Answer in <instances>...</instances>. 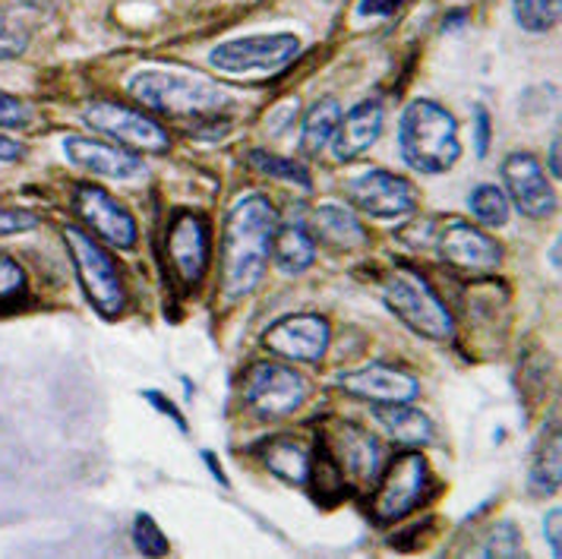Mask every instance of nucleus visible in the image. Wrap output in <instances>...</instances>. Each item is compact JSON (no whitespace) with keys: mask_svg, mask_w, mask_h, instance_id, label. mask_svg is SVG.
I'll list each match as a JSON object with an SVG mask.
<instances>
[{"mask_svg":"<svg viewBox=\"0 0 562 559\" xmlns=\"http://www.w3.org/2000/svg\"><path fill=\"white\" fill-rule=\"evenodd\" d=\"M276 209L266 197L247 193L231 205L225 219V250H222V288L231 301L250 294L272 254Z\"/></svg>","mask_w":562,"mask_h":559,"instance_id":"1","label":"nucleus"},{"mask_svg":"<svg viewBox=\"0 0 562 559\" xmlns=\"http://www.w3.org/2000/svg\"><path fill=\"white\" fill-rule=\"evenodd\" d=\"M402 158L420 175H442L461 155L456 118L430 99H417L405 108L398 124Z\"/></svg>","mask_w":562,"mask_h":559,"instance_id":"2","label":"nucleus"},{"mask_svg":"<svg viewBox=\"0 0 562 559\" xmlns=\"http://www.w3.org/2000/svg\"><path fill=\"white\" fill-rule=\"evenodd\" d=\"M130 96L168 118H205L231 104V96L212 79L168 70H143L130 79Z\"/></svg>","mask_w":562,"mask_h":559,"instance_id":"3","label":"nucleus"},{"mask_svg":"<svg viewBox=\"0 0 562 559\" xmlns=\"http://www.w3.org/2000/svg\"><path fill=\"white\" fill-rule=\"evenodd\" d=\"M383 301L411 332H417L424 338L442 342V338L456 335L452 313L436 298V291L427 284V279L417 276L414 269H395L383 281Z\"/></svg>","mask_w":562,"mask_h":559,"instance_id":"4","label":"nucleus"},{"mask_svg":"<svg viewBox=\"0 0 562 559\" xmlns=\"http://www.w3.org/2000/svg\"><path fill=\"white\" fill-rule=\"evenodd\" d=\"M301 54V38L291 32L231 38L209 54V64L228 77H272Z\"/></svg>","mask_w":562,"mask_h":559,"instance_id":"5","label":"nucleus"},{"mask_svg":"<svg viewBox=\"0 0 562 559\" xmlns=\"http://www.w3.org/2000/svg\"><path fill=\"white\" fill-rule=\"evenodd\" d=\"M64 241L70 247L74 256V266H77V276L82 281V291L86 298L92 301V306L102 313V316H121L124 306H127V288L121 279V269L111 256L104 254L102 247L79 228L64 231Z\"/></svg>","mask_w":562,"mask_h":559,"instance_id":"6","label":"nucleus"},{"mask_svg":"<svg viewBox=\"0 0 562 559\" xmlns=\"http://www.w3.org/2000/svg\"><path fill=\"white\" fill-rule=\"evenodd\" d=\"M86 124L121 143L130 153L161 155L171 149V136L149 114L121 102H95L86 108Z\"/></svg>","mask_w":562,"mask_h":559,"instance_id":"7","label":"nucleus"},{"mask_svg":"<svg viewBox=\"0 0 562 559\" xmlns=\"http://www.w3.org/2000/svg\"><path fill=\"white\" fill-rule=\"evenodd\" d=\"M380 474L383 478H376L380 487H376V496H373V515L380 522H398V518H405L411 508L427 496L430 468H427L424 456H417V452L395 456Z\"/></svg>","mask_w":562,"mask_h":559,"instance_id":"8","label":"nucleus"},{"mask_svg":"<svg viewBox=\"0 0 562 559\" xmlns=\"http://www.w3.org/2000/svg\"><path fill=\"white\" fill-rule=\"evenodd\" d=\"M244 399L256 417L279 421L294 414L307 399V382L284 364H256L244 380Z\"/></svg>","mask_w":562,"mask_h":559,"instance_id":"9","label":"nucleus"},{"mask_svg":"<svg viewBox=\"0 0 562 559\" xmlns=\"http://www.w3.org/2000/svg\"><path fill=\"white\" fill-rule=\"evenodd\" d=\"M348 197L351 203L363 209L373 219H405L417 205V193L405 178H395L389 171H363L348 183Z\"/></svg>","mask_w":562,"mask_h":559,"instance_id":"10","label":"nucleus"},{"mask_svg":"<svg viewBox=\"0 0 562 559\" xmlns=\"http://www.w3.org/2000/svg\"><path fill=\"white\" fill-rule=\"evenodd\" d=\"M74 209L79 212V219L95 231L102 241H108L111 247H121V250L136 247V222H133V215L111 193H104L102 187L79 183L77 193H74Z\"/></svg>","mask_w":562,"mask_h":559,"instance_id":"11","label":"nucleus"},{"mask_svg":"<svg viewBox=\"0 0 562 559\" xmlns=\"http://www.w3.org/2000/svg\"><path fill=\"white\" fill-rule=\"evenodd\" d=\"M436 250L449 266H456L461 272H474V276L493 272L503 262V247L490 234L468 225V222H449L439 231Z\"/></svg>","mask_w":562,"mask_h":559,"instance_id":"12","label":"nucleus"},{"mask_svg":"<svg viewBox=\"0 0 562 559\" xmlns=\"http://www.w3.org/2000/svg\"><path fill=\"white\" fill-rule=\"evenodd\" d=\"M168 262L187 288L200 284L209 266V225L196 212H180L168 228Z\"/></svg>","mask_w":562,"mask_h":559,"instance_id":"13","label":"nucleus"},{"mask_svg":"<svg viewBox=\"0 0 562 559\" xmlns=\"http://www.w3.org/2000/svg\"><path fill=\"white\" fill-rule=\"evenodd\" d=\"M503 178L509 187V200L528 219H547L557 209V197L550 190V180L543 175L540 161L531 153H512L503 161Z\"/></svg>","mask_w":562,"mask_h":559,"instance_id":"14","label":"nucleus"},{"mask_svg":"<svg viewBox=\"0 0 562 559\" xmlns=\"http://www.w3.org/2000/svg\"><path fill=\"white\" fill-rule=\"evenodd\" d=\"M323 443L333 452L335 465L341 468L345 481L373 483L380 478V471H383L385 465V452L383 443L373 433L345 424V427H338V433H333V439L326 436Z\"/></svg>","mask_w":562,"mask_h":559,"instance_id":"15","label":"nucleus"},{"mask_svg":"<svg viewBox=\"0 0 562 559\" xmlns=\"http://www.w3.org/2000/svg\"><path fill=\"white\" fill-rule=\"evenodd\" d=\"M266 348L288 360H319L329 348V323L316 313H294L266 332Z\"/></svg>","mask_w":562,"mask_h":559,"instance_id":"16","label":"nucleus"},{"mask_svg":"<svg viewBox=\"0 0 562 559\" xmlns=\"http://www.w3.org/2000/svg\"><path fill=\"white\" fill-rule=\"evenodd\" d=\"M64 153L67 158L95 175V178H111V180H127L139 178L146 171L143 158L136 153H127V149H117V146H108V143H99V139H86V136H67L64 139Z\"/></svg>","mask_w":562,"mask_h":559,"instance_id":"17","label":"nucleus"},{"mask_svg":"<svg viewBox=\"0 0 562 559\" xmlns=\"http://www.w3.org/2000/svg\"><path fill=\"white\" fill-rule=\"evenodd\" d=\"M345 389L358 399L376 402V405H395V402L417 399V380L389 364H370L358 373L345 377Z\"/></svg>","mask_w":562,"mask_h":559,"instance_id":"18","label":"nucleus"},{"mask_svg":"<svg viewBox=\"0 0 562 559\" xmlns=\"http://www.w3.org/2000/svg\"><path fill=\"white\" fill-rule=\"evenodd\" d=\"M383 104L367 99L355 111H348V118H341V124L335 130L333 153L338 161H351L363 155L380 136H383Z\"/></svg>","mask_w":562,"mask_h":559,"instance_id":"19","label":"nucleus"},{"mask_svg":"<svg viewBox=\"0 0 562 559\" xmlns=\"http://www.w3.org/2000/svg\"><path fill=\"white\" fill-rule=\"evenodd\" d=\"M313 234L329 247V250H338V254H351L367 244V231L358 222V215L348 209V205L338 203H323L316 212H313Z\"/></svg>","mask_w":562,"mask_h":559,"instance_id":"20","label":"nucleus"},{"mask_svg":"<svg viewBox=\"0 0 562 559\" xmlns=\"http://www.w3.org/2000/svg\"><path fill=\"white\" fill-rule=\"evenodd\" d=\"M376 424L383 427L385 436H392L395 443L405 446H427L434 443V424L424 411L411 407L408 402H395V405H380L373 411Z\"/></svg>","mask_w":562,"mask_h":559,"instance_id":"21","label":"nucleus"},{"mask_svg":"<svg viewBox=\"0 0 562 559\" xmlns=\"http://www.w3.org/2000/svg\"><path fill=\"white\" fill-rule=\"evenodd\" d=\"M310 458H313V449L304 446L301 439L294 436H276L262 446V461L266 468L288 483H297L304 487L310 478Z\"/></svg>","mask_w":562,"mask_h":559,"instance_id":"22","label":"nucleus"},{"mask_svg":"<svg viewBox=\"0 0 562 559\" xmlns=\"http://www.w3.org/2000/svg\"><path fill=\"white\" fill-rule=\"evenodd\" d=\"M272 254H276V262H279L281 272L288 276H297L313 266L316 259V241L310 228H304L301 222H288L284 228L272 237Z\"/></svg>","mask_w":562,"mask_h":559,"instance_id":"23","label":"nucleus"},{"mask_svg":"<svg viewBox=\"0 0 562 559\" xmlns=\"http://www.w3.org/2000/svg\"><path fill=\"white\" fill-rule=\"evenodd\" d=\"M341 124V108L333 99H323L310 108L301 124V153L323 155L335 139V130Z\"/></svg>","mask_w":562,"mask_h":559,"instance_id":"24","label":"nucleus"},{"mask_svg":"<svg viewBox=\"0 0 562 559\" xmlns=\"http://www.w3.org/2000/svg\"><path fill=\"white\" fill-rule=\"evenodd\" d=\"M528 487L547 496L560 487V431L547 427V433L540 436L535 449V461L528 471Z\"/></svg>","mask_w":562,"mask_h":559,"instance_id":"25","label":"nucleus"},{"mask_svg":"<svg viewBox=\"0 0 562 559\" xmlns=\"http://www.w3.org/2000/svg\"><path fill=\"white\" fill-rule=\"evenodd\" d=\"M310 490L316 493V500H323V503H335L338 496H345V474H341V468L335 465L333 452L326 449V443H319L316 449H313V458H310Z\"/></svg>","mask_w":562,"mask_h":559,"instance_id":"26","label":"nucleus"},{"mask_svg":"<svg viewBox=\"0 0 562 559\" xmlns=\"http://www.w3.org/2000/svg\"><path fill=\"white\" fill-rule=\"evenodd\" d=\"M468 205H471L474 219L486 228H503L509 222V200L499 187H490V183L474 187L468 197Z\"/></svg>","mask_w":562,"mask_h":559,"instance_id":"27","label":"nucleus"},{"mask_svg":"<svg viewBox=\"0 0 562 559\" xmlns=\"http://www.w3.org/2000/svg\"><path fill=\"white\" fill-rule=\"evenodd\" d=\"M512 7L525 32H550L560 23V0H512Z\"/></svg>","mask_w":562,"mask_h":559,"instance_id":"28","label":"nucleus"},{"mask_svg":"<svg viewBox=\"0 0 562 559\" xmlns=\"http://www.w3.org/2000/svg\"><path fill=\"white\" fill-rule=\"evenodd\" d=\"M250 161H254V168L262 178L288 180V183H297V187L310 190V171L301 161H294V158H281L276 153H254Z\"/></svg>","mask_w":562,"mask_h":559,"instance_id":"29","label":"nucleus"},{"mask_svg":"<svg viewBox=\"0 0 562 559\" xmlns=\"http://www.w3.org/2000/svg\"><path fill=\"white\" fill-rule=\"evenodd\" d=\"M26 45H29L26 26H23L13 13L0 10V60L20 57V54L26 52Z\"/></svg>","mask_w":562,"mask_h":559,"instance_id":"30","label":"nucleus"},{"mask_svg":"<svg viewBox=\"0 0 562 559\" xmlns=\"http://www.w3.org/2000/svg\"><path fill=\"white\" fill-rule=\"evenodd\" d=\"M133 540H136L139 554H146V557H165V554L171 550L168 540H165V534L158 532L155 518H149V515H139V518H136V525H133Z\"/></svg>","mask_w":562,"mask_h":559,"instance_id":"31","label":"nucleus"},{"mask_svg":"<svg viewBox=\"0 0 562 559\" xmlns=\"http://www.w3.org/2000/svg\"><path fill=\"white\" fill-rule=\"evenodd\" d=\"M23 294H26L23 269L10 256L0 254V304H16V301H23Z\"/></svg>","mask_w":562,"mask_h":559,"instance_id":"32","label":"nucleus"},{"mask_svg":"<svg viewBox=\"0 0 562 559\" xmlns=\"http://www.w3.org/2000/svg\"><path fill=\"white\" fill-rule=\"evenodd\" d=\"M518 550H521V540H518L515 525H499L484 544V557H518Z\"/></svg>","mask_w":562,"mask_h":559,"instance_id":"33","label":"nucleus"},{"mask_svg":"<svg viewBox=\"0 0 562 559\" xmlns=\"http://www.w3.org/2000/svg\"><path fill=\"white\" fill-rule=\"evenodd\" d=\"M29 118H32V108L26 102L0 92V127H26Z\"/></svg>","mask_w":562,"mask_h":559,"instance_id":"34","label":"nucleus"},{"mask_svg":"<svg viewBox=\"0 0 562 559\" xmlns=\"http://www.w3.org/2000/svg\"><path fill=\"white\" fill-rule=\"evenodd\" d=\"M38 225V219L23 209H3L0 205V234H23Z\"/></svg>","mask_w":562,"mask_h":559,"instance_id":"35","label":"nucleus"},{"mask_svg":"<svg viewBox=\"0 0 562 559\" xmlns=\"http://www.w3.org/2000/svg\"><path fill=\"white\" fill-rule=\"evenodd\" d=\"M474 121H477V155L484 158L490 153V114H486L484 104L474 108Z\"/></svg>","mask_w":562,"mask_h":559,"instance_id":"36","label":"nucleus"},{"mask_svg":"<svg viewBox=\"0 0 562 559\" xmlns=\"http://www.w3.org/2000/svg\"><path fill=\"white\" fill-rule=\"evenodd\" d=\"M405 0H363L360 3V13L363 16H392Z\"/></svg>","mask_w":562,"mask_h":559,"instance_id":"37","label":"nucleus"},{"mask_svg":"<svg viewBox=\"0 0 562 559\" xmlns=\"http://www.w3.org/2000/svg\"><path fill=\"white\" fill-rule=\"evenodd\" d=\"M146 399H149V402H153V405L158 407V411H165V414H168V417H171V421L178 424L180 431L187 433V421H183V414H180L178 407L171 405V402H168V399H165L161 392H146Z\"/></svg>","mask_w":562,"mask_h":559,"instance_id":"38","label":"nucleus"},{"mask_svg":"<svg viewBox=\"0 0 562 559\" xmlns=\"http://www.w3.org/2000/svg\"><path fill=\"white\" fill-rule=\"evenodd\" d=\"M547 544H550V550L560 557L562 547H560V508H553L550 515H547Z\"/></svg>","mask_w":562,"mask_h":559,"instance_id":"39","label":"nucleus"},{"mask_svg":"<svg viewBox=\"0 0 562 559\" xmlns=\"http://www.w3.org/2000/svg\"><path fill=\"white\" fill-rule=\"evenodd\" d=\"M23 158V146L10 136H0V161H20Z\"/></svg>","mask_w":562,"mask_h":559,"instance_id":"40","label":"nucleus"},{"mask_svg":"<svg viewBox=\"0 0 562 559\" xmlns=\"http://www.w3.org/2000/svg\"><path fill=\"white\" fill-rule=\"evenodd\" d=\"M550 171H553V178H560V136L550 143Z\"/></svg>","mask_w":562,"mask_h":559,"instance_id":"41","label":"nucleus"},{"mask_svg":"<svg viewBox=\"0 0 562 559\" xmlns=\"http://www.w3.org/2000/svg\"><path fill=\"white\" fill-rule=\"evenodd\" d=\"M550 262H553V266L560 269V241H557V247H553V256H550Z\"/></svg>","mask_w":562,"mask_h":559,"instance_id":"42","label":"nucleus"},{"mask_svg":"<svg viewBox=\"0 0 562 559\" xmlns=\"http://www.w3.org/2000/svg\"><path fill=\"white\" fill-rule=\"evenodd\" d=\"M26 3H32V7H52L54 0H26Z\"/></svg>","mask_w":562,"mask_h":559,"instance_id":"43","label":"nucleus"}]
</instances>
